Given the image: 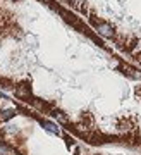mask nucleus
Returning a JSON list of instances; mask_svg holds the SVG:
<instances>
[{
    "label": "nucleus",
    "mask_w": 141,
    "mask_h": 155,
    "mask_svg": "<svg viewBox=\"0 0 141 155\" xmlns=\"http://www.w3.org/2000/svg\"><path fill=\"white\" fill-rule=\"evenodd\" d=\"M14 93H16V97H17V98H21L22 102H28V104H33V102H34L31 84L28 83V81L16 84V86H14Z\"/></svg>",
    "instance_id": "1"
},
{
    "label": "nucleus",
    "mask_w": 141,
    "mask_h": 155,
    "mask_svg": "<svg viewBox=\"0 0 141 155\" xmlns=\"http://www.w3.org/2000/svg\"><path fill=\"white\" fill-rule=\"evenodd\" d=\"M91 24L102 36H107V38H114L115 36V29L110 26L109 22H103L100 19H97V17H91Z\"/></svg>",
    "instance_id": "2"
},
{
    "label": "nucleus",
    "mask_w": 141,
    "mask_h": 155,
    "mask_svg": "<svg viewBox=\"0 0 141 155\" xmlns=\"http://www.w3.org/2000/svg\"><path fill=\"white\" fill-rule=\"evenodd\" d=\"M38 122L45 127V131H48V133L55 134V136H60V134H62V131L59 129V126H57V124H54V122L47 121V119H41V117L38 119Z\"/></svg>",
    "instance_id": "3"
},
{
    "label": "nucleus",
    "mask_w": 141,
    "mask_h": 155,
    "mask_svg": "<svg viewBox=\"0 0 141 155\" xmlns=\"http://www.w3.org/2000/svg\"><path fill=\"white\" fill-rule=\"evenodd\" d=\"M16 112H17L16 109H5V110H0V122L12 119V117L16 116Z\"/></svg>",
    "instance_id": "4"
},
{
    "label": "nucleus",
    "mask_w": 141,
    "mask_h": 155,
    "mask_svg": "<svg viewBox=\"0 0 141 155\" xmlns=\"http://www.w3.org/2000/svg\"><path fill=\"white\" fill-rule=\"evenodd\" d=\"M12 2H17V0H12Z\"/></svg>",
    "instance_id": "5"
}]
</instances>
